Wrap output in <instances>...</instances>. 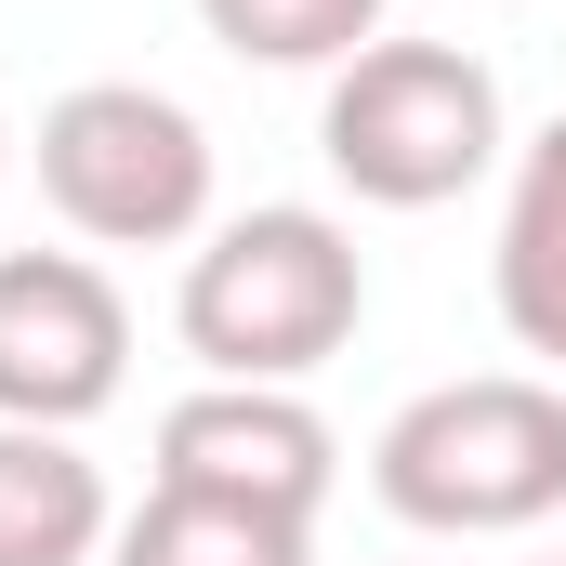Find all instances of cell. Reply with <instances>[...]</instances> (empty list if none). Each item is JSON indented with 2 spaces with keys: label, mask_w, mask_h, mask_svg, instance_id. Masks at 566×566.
<instances>
[{
  "label": "cell",
  "mask_w": 566,
  "mask_h": 566,
  "mask_svg": "<svg viewBox=\"0 0 566 566\" xmlns=\"http://www.w3.org/2000/svg\"><path fill=\"white\" fill-rule=\"evenodd\" d=\"M119 541L106 514V474L80 461V434L0 422V566H93Z\"/></svg>",
  "instance_id": "cell-8"
},
{
  "label": "cell",
  "mask_w": 566,
  "mask_h": 566,
  "mask_svg": "<svg viewBox=\"0 0 566 566\" xmlns=\"http://www.w3.org/2000/svg\"><path fill=\"white\" fill-rule=\"evenodd\" d=\"M145 488H198V501H251V514L316 527V501L343 488V434L303 409V382H198L158 409Z\"/></svg>",
  "instance_id": "cell-6"
},
{
  "label": "cell",
  "mask_w": 566,
  "mask_h": 566,
  "mask_svg": "<svg viewBox=\"0 0 566 566\" xmlns=\"http://www.w3.org/2000/svg\"><path fill=\"white\" fill-rule=\"evenodd\" d=\"M382 13L396 0H198V27L238 53V66H356L369 40H382Z\"/></svg>",
  "instance_id": "cell-10"
},
{
  "label": "cell",
  "mask_w": 566,
  "mask_h": 566,
  "mask_svg": "<svg viewBox=\"0 0 566 566\" xmlns=\"http://www.w3.org/2000/svg\"><path fill=\"white\" fill-rule=\"evenodd\" d=\"M316 158L369 211H448V198H474L514 158V119H501L488 53H461V40H369L356 66H329Z\"/></svg>",
  "instance_id": "cell-3"
},
{
  "label": "cell",
  "mask_w": 566,
  "mask_h": 566,
  "mask_svg": "<svg viewBox=\"0 0 566 566\" xmlns=\"http://www.w3.org/2000/svg\"><path fill=\"white\" fill-rule=\"evenodd\" d=\"M369 316V264H356V224L316 211V198H264V211H224L185 290H171V329L211 382H316Z\"/></svg>",
  "instance_id": "cell-1"
},
{
  "label": "cell",
  "mask_w": 566,
  "mask_h": 566,
  "mask_svg": "<svg viewBox=\"0 0 566 566\" xmlns=\"http://www.w3.org/2000/svg\"><path fill=\"white\" fill-rule=\"evenodd\" d=\"M133 382V303L93 251H0V422L80 434Z\"/></svg>",
  "instance_id": "cell-5"
},
{
  "label": "cell",
  "mask_w": 566,
  "mask_h": 566,
  "mask_svg": "<svg viewBox=\"0 0 566 566\" xmlns=\"http://www.w3.org/2000/svg\"><path fill=\"white\" fill-rule=\"evenodd\" d=\"M488 290H501V329H514L527 356H554V369H566V119H541V133L514 145Z\"/></svg>",
  "instance_id": "cell-7"
},
{
  "label": "cell",
  "mask_w": 566,
  "mask_h": 566,
  "mask_svg": "<svg viewBox=\"0 0 566 566\" xmlns=\"http://www.w3.org/2000/svg\"><path fill=\"white\" fill-rule=\"evenodd\" d=\"M106 566H316V527L251 514V501H198V488H145Z\"/></svg>",
  "instance_id": "cell-9"
},
{
  "label": "cell",
  "mask_w": 566,
  "mask_h": 566,
  "mask_svg": "<svg viewBox=\"0 0 566 566\" xmlns=\"http://www.w3.org/2000/svg\"><path fill=\"white\" fill-rule=\"evenodd\" d=\"M0 185H13V119H0Z\"/></svg>",
  "instance_id": "cell-11"
},
{
  "label": "cell",
  "mask_w": 566,
  "mask_h": 566,
  "mask_svg": "<svg viewBox=\"0 0 566 566\" xmlns=\"http://www.w3.org/2000/svg\"><path fill=\"white\" fill-rule=\"evenodd\" d=\"M40 198L93 251H185L211 238V133L158 80H80L40 106Z\"/></svg>",
  "instance_id": "cell-4"
},
{
  "label": "cell",
  "mask_w": 566,
  "mask_h": 566,
  "mask_svg": "<svg viewBox=\"0 0 566 566\" xmlns=\"http://www.w3.org/2000/svg\"><path fill=\"white\" fill-rule=\"evenodd\" d=\"M369 488L422 541H514V527L566 514V382H541V369L422 382L369 434Z\"/></svg>",
  "instance_id": "cell-2"
}]
</instances>
